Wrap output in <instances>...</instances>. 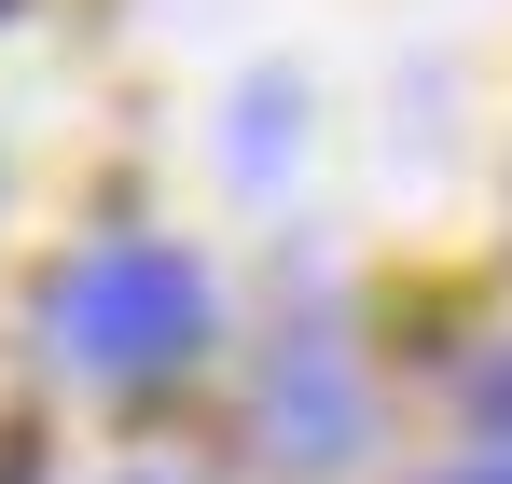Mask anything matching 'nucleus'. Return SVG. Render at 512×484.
<instances>
[{"label": "nucleus", "instance_id": "obj_3", "mask_svg": "<svg viewBox=\"0 0 512 484\" xmlns=\"http://www.w3.org/2000/svg\"><path fill=\"white\" fill-rule=\"evenodd\" d=\"M291 153V83H250L236 97V166H277Z\"/></svg>", "mask_w": 512, "mask_h": 484}, {"label": "nucleus", "instance_id": "obj_2", "mask_svg": "<svg viewBox=\"0 0 512 484\" xmlns=\"http://www.w3.org/2000/svg\"><path fill=\"white\" fill-rule=\"evenodd\" d=\"M250 429H263L277 471H346V457L374 443L360 360H346L333 332H277V360H263V388H250Z\"/></svg>", "mask_w": 512, "mask_h": 484}, {"label": "nucleus", "instance_id": "obj_5", "mask_svg": "<svg viewBox=\"0 0 512 484\" xmlns=\"http://www.w3.org/2000/svg\"><path fill=\"white\" fill-rule=\"evenodd\" d=\"M125 484H153V471H125Z\"/></svg>", "mask_w": 512, "mask_h": 484}, {"label": "nucleus", "instance_id": "obj_1", "mask_svg": "<svg viewBox=\"0 0 512 484\" xmlns=\"http://www.w3.org/2000/svg\"><path fill=\"white\" fill-rule=\"evenodd\" d=\"M42 332H56V360L97 374V388H153V374H180V360L208 346V277H194L180 249H153V236H111V249H84V263L42 291Z\"/></svg>", "mask_w": 512, "mask_h": 484}, {"label": "nucleus", "instance_id": "obj_4", "mask_svg": "<svg viewBox=\"0 0 512 484\" xmlns=\"http://www.w3.org/2000/svg\"><path fill=\"white\" fill-rule=\"evenodd\" d=\"M443 484H512V457H471V471H443Z\"/></svg>", "mask_w": 512, "mask_h": 484}]
</instances>
